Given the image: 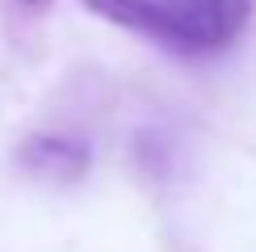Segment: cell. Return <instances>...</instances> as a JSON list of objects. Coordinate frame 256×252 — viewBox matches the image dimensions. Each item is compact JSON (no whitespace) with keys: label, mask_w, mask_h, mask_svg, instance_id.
Here are the masks:
<instances>
[{"label":"cell","mask_w":256,"mask_h":252,"mask_svg":"<svg viewBox=\"0 0 256 252\" xmlns=\"http://www.w3.org/2000/svg\"><path fill=\"white\" fill-rule=\"evenodd\" d=\"M17 4H21V8H26V13H42V8H46V4H50V0H17Z\"/></svg>","instance_id":"cell-3"},{"label":"cell","mask_w":256,"mask_h":252,"mask_svg":"<svg viewBox=\"0 0 256 252\" xmlns=\"http://www.w3.org/2000/svg\"><path fill=\"white\" fill-rule=\"evenodd\" d=\"M84 8L176 55H218L240 42L256 0H84Z\"/></svg>","instance_id":"cell-1"},{"label":"cell","mask_w":256,"mask_h":252,"mask_svg":"<svg viewBox=\"0 0 256 252\" xmlns=\"http://www.w3.org/2000/svg\"><path fill=\"white\" fill-rule=\"evenodd\" d=\"M17 164L46 181H80L92 164L88 143L68 139V134H30L17 147Z\"/></svg>","instance_id":"cell-2"}]
</instances>
